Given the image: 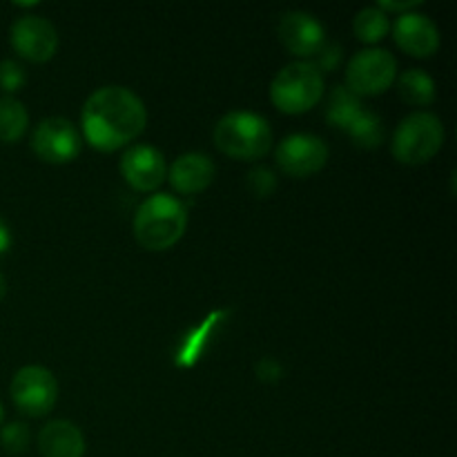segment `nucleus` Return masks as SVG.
<instances>
[{"label": "nucleus", "mask_w": 457, "mask_h": 457, "mask_svg": "<svg viewBox=\"0 0 457 457\" xmlns=\"http://www.w3.org/2000/svg\"><path fill=\"white\" fill-rule=\"evenodd\" d=\"M83 138L98 152H116L137 141L147 125L145 103L128 87L105 85L89 94L80 112Z\"/></svg>", "instance_id": "f257e3e1"}, {"label": "nucleus", "mask_w": 457, "mask_h": 457, "mask_svg": "<svg viewBox=\"0 0 457 457\" xmlns=\"http://www.w3.org/2000/svg\"><path fill=\"white\" fill-rule=\"evenodd\" d=\"M134 239L152 253H163L177 245L187 230V208L177 196L152 195L137 208L132 221Z\"/></svg>", "instance_id": "f03ea898"}, {"label": "nucleus", "mask_w": 457, "mask_h": 457, "mask_svg": "<svg viewBox=\"0 0 457 457\" xmlns=\"http://www.w3.org/2000/svg\"><path fill=\"white\" fill-rule=\"evenodd\" d=\"M272 128L254 112L235 110L214 125V145L235 161H259L272 150Z\"/></svg>", "instance_id": "7ed1b4c3"}, {"label": "nucleus", "mask_w": 457, "mask_h": 457, "mask_svg": "<svg viewBox=\"0 0 457 457\" xmlns=\"http://www.w3.org/2000/svg\"><path fill=\"white\" fill-rule=\"evenodd\" d=\"M324 89V74L311 61H295L272 79L270 101L284 114H306L321 101Z\"/></svg>", "instance_id": "20e7f679"}, {"label": "nucleus", "mask_w": 457, "mask_h": 457, "mask_svg": "<svg viewBox=\"0 0 457 457\" xmlns=\"http://www.w3.org/2000/svg\"><path fill=\"white\" fill-rule=\"evenodd\" d=\"M445 145V123L431 112H413L400 120L391 141L395 161L404 165L428 163Z\"/></svg>", "instance_id": "39448f33"}, {"label": "nucleus", "mask_w": 457, "mask_h": 457, "mask_svg": "<svg viewBox=\"0 0 457 457\" xmlns=\"http://www.w3.org/2000/svg\"><path fill=\"white\" fill-rule=\"evenodd\" d=\"M397 79V61L388 49L369 47L357 52L346 65V87L355 96H379Z\"/></svg>", "instance_id": "423d86ee"}, {"label": "nucleus", "mask_w": 457, "mask_h": 457, "mask_svg": "<svg viewBox=\"0 0 457 457\" xmlns=\"http://www.w3.org/2000/svg\"><path fill=\"white\" fill-rule=\"evenodd\" d=\"M12 402L22 415L29 418H43L56 406L58 402V382L54 373L45 366L31 364L22 366L12 379Z\"/></svg>", "instance_id": "0eeeda50"}, {"label": "nucleus", "mask_w": 457, "mask_h": 457, "mask_svg": "<svg viewBox=\"0 0 457 457\" xmlns=\"http://www.w3.org/2000/svg\"><path fill=\"white\" fill-rule=\"evenodd\" d=\"M31 147L40 161L62 165L74 161L83 147V137L71 120L62 116H49L36 125L31 134Z\"/></svg>", "instance_id": "6e6552de"}, {"label": "nucleus", "mask_w": 457, "mask_h": 457, "mask_svg": "<svg viewBox=\"0 0 457 457\" xmlns=\"http://www.w3.org/2000/svg\"><path fill=\"white\" fill-rule=\"evenodd\" d=\"M328 145L315 134H290L277 145V168L293 179H306L324 170L328 163Z\"/></svg>", "instance_id": "1a4fd4ad"}, {"label": "nucleus", "mask_w": 457, "mask_h": 457, "mask_svg": "<svg viewBox=\"0 0 457 457\" xmlns=\"http://www.w3.org/2000/svg\"><path fill=\"white\" fill-rule=\"evenodd\" d=\"M13 52L29 62L52 61L58 49V31L47 18L27 13L12 25L9 31Z\"/></svg>", "instance_id": "9d476101"}, {"label": "nucleus", "mask_w": 457, "mask_h": 457, "mask_svg": "<svg viewBox=\"0 0 457 457\" xmlns=\"http://www.w3.org/2000/svg\"><path fill=\"white\" fill-rule=\"evenodd\" d=\"M120 174L137 192H154L168 179V163L156 147L137 143L120 156Z\"/></svg>", "instance_id": "9b49d317"}, {"label": "nucleus", "mask_w": 457, "mask_h": 457, "mask_svg": "<svg viewBox=\"0 0 457 457\" xmlns=\"http://www.w3.org/2000/svg\"><path fill=\"white\" fill-rule=\"evenodd\" d=\"M277 34H279L281 45L293 56L303 58V61L315 56L326 43L324 25L306 12L284 13L279 18V25H277Z\"/></svg>", "instance_id": "f8f14e48"}, {"label": "nucleus", "mask_w": 457, "mask_h": 457, "mask_svg": "<svg viewBox=\"0 0 457 457\" xmlns=\"http://www.w3.org/2000/svg\"><path fill=\"white\" fill-rule=\"evenodd\" d=\"M397 47L415 58H431L440 49V29L428 16L418 12L402 13L393 25Z\"/></svg>", "instance_id": "ddd939ff"}, {"label": "nucleus", "mask_w": 457, "mask_h": 457, "mask_svg": "<svg viewBox=\"0 0 457 457\" xmlns=\"http://www.w3.org/2000/svg\"><path fill=\"white\" fill-rule=\"evenodd\" d=\"M230 308H219L212 311L208 317L201 320V324H196L195 328L187 330L181 339H179V346L174 348V366L177 369H195L204 355L208 353V348L212 346L214 337L219 335V330L223 328V324L230 317Z\"/></svg>", "instance_id": "4468645a"}, {"label": "nucleus", "mask_w": 457, "mask_h": 457, "mask_svg": "<svg viewBox=\"0 0 457 457\" xmlns=\"http://www.w3.org/2000/svg\"><path fill=\"white\" fill-rule=\"evenodd\" d=\"M214 177H217L214 161L201 152H186L174 161L172 168H168V181L179 195L187 196L208 190Z\"/></svg>", "instance_id": "2eb2a0df"}, {"label": "nucleus", "mask_w": 457, "mask_h": 457, "mask_svg": "<svg viewBox=\"0 0 457 457\" xmlns=\"http://www.w3.org/2000/svg\"><path fill=\"white\" fill-rule=\"evenodd\" d=\"M85 436L70 420H52L38 433V451L43 457H83Z\"/></svg>", "instance_id": "dca6fc26"}, {"label": "nucleus", "mask_w": 457, "mask_h": 457, "mask_svg": "<svg viewBox=\"0 0 457 457\" xmlns=\"http://www.w3.org/2000/svg\"><path fill=\"white\" fill-rule=\"evenodd\" d=\"M364 112V105H361V98L355 96L346 85H335L328 92V98H326L324 114L326 120H328L333 128L344 129L346 132L353 125V120Z\"/></svg>", "instance_id": "f3484780"}, {"label": "nucleus", "mask_w": 457, "mask_h": 457, "mask_svg": "<svg viewBox=\"0 0 457 457\" xmlns=\"http://www.w3.org/2000/svg\"><path fill=\"white\" fill-rule=\"evenodd\" d=\"M402 101L413 107H427L436 101V80L422 70H406L395 79Z\"/></svg>", "instance_id": "a211bd4d"}, {"label": "nucleus", "mask_w": 457, "mask_h": 457, "mask_svg": "<svg viewBox=\"0 0 457 457\" xmlns=\"http://www.w3.org/2000/svg\"><path fill=\"white\" fill-rule=\"evenodd\" d=\"M29 128V112L18 98L0 96V143H16Z\"/></svg>", "instance_id": "6ab92c4d"}, {"label": "nucleus", "mask_w": 457, "mask_h": 457, "mask_svg": "<svg viewBox=\"0 0 457 457\" xmlns=\"http://www.w3.org/2000/svg\"><path fill=\"white\" fill-rule=\"evenodd\" d=\"M388 29H391V22H388V16L378 4L361 9L355 16V21H353V31L366 45L379 43L388 34Z\"/></svg>", "instance_id": "aec40b11"}, {"label": "nucleus", "mask_w": 457, "mask_h": 457, "mask_svg": "<svg viewBox=\"0 0 457 457\" xmlns=\"http://www.w3.org/2000/svg\"><path fill=\"white\" fill-rule=\"evenodd\" d=\"M348 137L355 141V145L364 147V150H375V147L382 145L384 141V125L375 112L364 110L355 120H353L351 128L346 129Z\"/></svg>", "instance_id": "412c9836"}, {"label": "nucleus", "mask_w": 457, "mask_h": 457, "mask_svg": "<svg viewBox=\"0 0 457 457\" xmlns=\"http://www.w3.org/2000/svg\"><path fill=\"white\" fill-rule=\"evenodd\" d=\"M31 442L29 427L22 422H9L0 427V445L7 451L9 455H21L25 453L27 446Z\"/></svg>", "instance_id": "4be33fe9"}, {"label": "nucleus", "mask_w": 457, "mask_h": 457, "mask_svg": "<svg viewBox=\"0 0 457 457\" xmlns=\"http://www.w3.org/2000/svg\"><path fill=\"white\" fill-rule=\"evenodd\" d=\"M27 83L25 67L18 61H12V58H4L0 61V89H3L7 96H13L16 92H21Z\"/></svg>", "instance_id": "5701e85b"}, {"label": "nucleus", "mask_w": 457, "mask_h": 457, "mask_svg": "<svg viewBox=\"0 0 457 457\" xmlns=\"http://www.w3.org/2000/svg\"><path fill=\"white\" fill-rule=\"evenodd\" d=\"M245 186H248V190L257 199H266V196H270L277 190V174L270 168H266V165H257L245 177Z\"/></svg>", "instance_id": "b1692460"}, {"label": "nucleus", "mask_w": 457, "mask_h": 457, "mask_svg": "<svg viewBox=\"0 0 457 457\" xmlns=\"http://www.w3.org/2000/svg\"><path fill=\"white\" fill-rule=\"evenodd\" d=\"M342 54H344L342 45L324 43V47H321L320 52H317L315 56H312L311 62L317 67V70L321 71V74H326V71L337 70L339 62H342Z\"/></svg>", "instance_id": "393cba45"}, {"label": "nucleus", "mask_w": 457, "mask_h": 457, "mask_svg": "<svg viewBox=\"0 0 457 457\" xmlns=\"http://www.w3.org/2000/svg\"><path fill=\"white\" fill-rule=\"evenodd\" d=\"M257 378L262 382H279L284 378V366L272 357H263L262 361H257Z\"/></svg>", "instance_id": "a878e982"}, {"label": "nucleus", "mask_w": 457, "mask_h": 457, "mask_svg": "<svg viewBox=\"0 0 457 457\" xmlns=\"http://www.w3.org/2000/svg\"><path fill=\"white\" fill-rule=\"evenodd\" d=\"M378 7L382 9L386 16H388V13H393V12H397L402 16V13L415 12V9L420 7V0H406V3H402V0H379Z\"/></svg>", "instance_id": "bb28decb"}, {"label": "nucleus", "mask_w": 457, "mask_h": 457, "mask_svg": "<svg viewBox=\"0 0 457 457\" xmlns=\"http://www.w3.org/2000/svg\"><path fill=\"white\" fill-rule=\"evenodd\" d=\"M12 244H13L12 230H9L7 221H4V219L0 217V257L9 253V248H12Z\"/></svg>", "instance_id": "cd10ccee"}, {"label": "nucleus", "mask_w": 457, "mask_h": 457, "mask_svg": "<svg viewBox=\"0 0 457 457\" xmlns=\"http://www.w3.org/2000/svg\"><path fill=\"white\" fill-rule=\"evenodd\" d=\"M4 295H7V279H4V275L0 272V302L4 299Z\"/></svg>", "instance_id": "c85d7f7f"}, {"label": "nucleus", "mask_w": 457, "mask_h": 457, "mask_svg": "<svg viewBox=\"0 0 457 457\" xmlns=\"http://www.w3.org/2000/svg\"><path fill=\"white\" fill-rule=\"evenodd\" d=\"M3 422H4V406L3 402H0V427H3Z\"/></svg>", "instance_id": "c756f323"}]
</instances>
